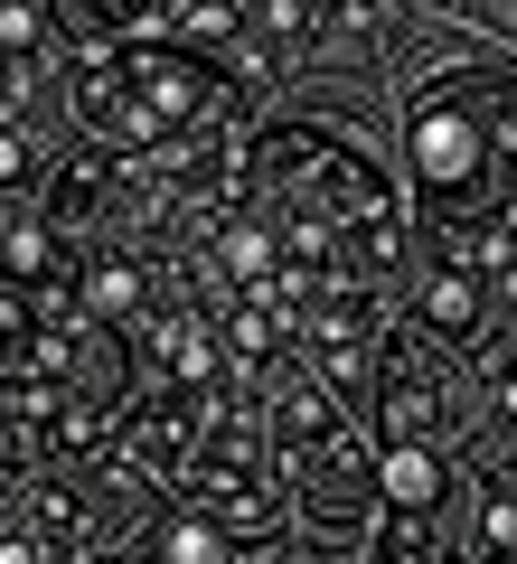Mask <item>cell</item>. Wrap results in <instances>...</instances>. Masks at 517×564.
I'll list each match as a JSON object with an SVG mask.
<instances>
[{
  "label": "cell",
  "instance_id": "1",
  "mask_svg": "<svg viewBox=\"0 0 517 564\" xmlns=\"http://www.w3.org/2000/svg\"><path fill=\"white\" fill-rule=\"evenodd\" d=\"M226 104V66H207L198 47H160V39H114L76 66V113L122 151H160V141L198 132Z\"/></svg>",
  "mask_w": 517,
  "mask_h": 564
},
{
  "label": "cell",
  "instance_id": "2",
  "mask_svg": "<svg viewBox=\"0 0 517 564\" xmlns=\"http://www.w3.org/2000/svg\"><path fill=\"white\" fill-rule=\"evenodd\" d=\"M273 462L311 527H348L358 508H377V462L358 452L338 395L311 377H282V395H273Z\"/></svg>",
  "mask_w": 517,
  "mask_h": 564
},
{
  "label": "cell",
  "instance_id": "3",
  "mask_svg": "<svg viewBox=\"0 0 517 564\" xmlns=\"http://www.w3.org/2000/svg\"><path fill=\"white\" fill-rule=\"evenodd\" d=\"M405 151H414V188H423L433 217H461V207L489 188L498 113H489V95L471 85V66H452L442 85L414 95V113H405Z\"/></svg>",
  "mask_w": 517,
  "mask_h": 564
},
{
  "label": "cell",
  "instance_id": "4",
  "mask_svg": "<svg viewBox=\"0 0 517 564\" xmlns=\"http://www.w3.org/2000/svg\"><path fill=\"white\" fill-rule=\"evenodd\" d=\"M377 433L386 443H433L442 433V358H433V329H396L386 339V358H377Z\"/></svg>",
  "mask_w": 517,
  "mask_h": 564
},
{
  "label": "cell",
  "instance_id": "5",
  "mask_svg": "<svg viewBox=\"0 0 517 564\" xmlns=\"http://www.w3.org/2000/svg\"><path fill=\"white\" fill-rule=\"evenodd\" d=\"M452 499V462L433 443H386L377 452V508L386 518H442Z\"/></svg>",
  "mask_w": 517,
  "mask_h": 564
},
{
  "label": "cell",
  "instance_id": "6",
  "mask_svg": "<svg viewBox=\"0 0 517 564\" xmlns=\"http://www.w3.org/2000/svg\"><path fill=\"white\" fill-rule=\"evenodd\" d=\"M480 302H489V282H480L471 263H452V254H442V273L423 282V302H414V321L433 329V339H471V329H480Z\"/></svg>",
  "mask_w": 517,
  "mask_h": 564
},
{
  "label": "cell",
  "instance_id": "7",
  "mask_svg": "<svg viewBox=\"0 0 517 564\" xmlns=\"http://www.w3.org/2000/svg\"><path fill=\"white\" fill-rule=\"evenodd\" d=\"M217 263L245 282V292H263V282L282 273V226L273 217H226L217 226Z\"/></svg>",
  "mask_w": 517,
  "mask_h": 564
},
{
  "label": "cell",
  "instance_id": "8",
  "mask_svg": "<svg viewBox=\"0 0 517 564\" xmlns=\"http://www.w3.org/2000/svg\"><path fill=\"white\" fill-rule=\"evenodd\" d=\"M151 564H236V536L189 508V518H160L151 527Z\"/></svg>",
  "mask_w": 517,
  "mask_h": 564
},
{
  "label": "cell",
  "instance_id": "9",
  "mask_svg": "<svg viewBox=\"0 0 517 564\" xmlns=\"http://www.w3.org/2000/svg\"><path fill=\"white\" fill-rule=\"evenodd\" d=\"M480 555L489 564L517 555V489L498 480V470H480Z\"/></svg>",
  "mask_w": 517,
  "mask_h": 564
},
{
  "label": "cell",
  "instance_id": "10",
  "mask_svg": "<svg viewBox=\"0 0 517 564\" xmlns=\"http://www.w3.org/2000/svg\"><path fill=\"white\" fill-rule=\"evenodd\" d=\"M76 292H85L95 321H132V311H141V273H132V263H85Z\"/></svg>",
  "mask_w": 517,
  "mask_h": 564
},
{
  "label": "cell",
  "instance_id": "11",
  "mask_svg": "<svg viewBox=\"0 0 517 564\" xmlns=\"http://www.w3.org/2000/svg\"><path fill=\"white\" fill-rule=\"evenodd\" d=\"M377 564H452V545H442V518H386Z\"/></svg>",
  "mask_w": 517,
  "mask_h": 564
},
{
  "label": "cell",
  "instance_id": "12",
  "mask_svg": "<svg viewBox=\"0 0 517 564\" xmlns=\"http://www.w3.org/2000/svg\"><path fill=\"white\" fill-rule=\"evenodd\" d=\"M57 29H47L39 0H0V57H29V47H47Z\"/></svg>",
  "mask_w": 517,
  "mask_h": 564
},
{
  "label": "cell",
  "instance_id": "13",
  "mask_svg": "<svg viewBox=\"0 0 517 564\" xmlns=\"http://www.w3.org/2000/svg\"><path fill=\"white\" fill-rule=\"evenodd\" d=\"M255 20L273 29V39H311V29H320V0H255Z\"/></svg>",
  "mask_w": 517,
  "mask_h": 564
},
{
  "label": "cell",
  "instance_id": "14",
  "mask_svg": "<svg viewBox=\"0 0 517 564\" xmlns=\"http://www.w3.org/2000/svg\"><path fill=\"white\" fill-rule=\"evenodd\" d=\"M39 180V141L29 132H0V188H29Z\"/></svg>",
  "mask_w": 517,
  "mask_h": 564
},
{
  "label": "cell",
  "instance_id": "15",
  "mask_svg": "<svg viewBox=\"0 0 517 564\" xmlns=\"http://www.w3.org/2000/svg\"><path fill=\"white\" fill-rule=\"evenodd\" d=\"M160 10H170V0H95V20L114 29V39H132V29H151Z\"/></svg>",
  "mask_w": 517,
  "mask_h": 564
},
{
  "label": "cell",
  "instance_id": "16",
  "mask_svg": "<svg viewBox=\"0 0 517 564\" xmlns=\"http://www.w3.org/2000/svg\"><path fill=\"white\" fill-rule=\"evenodd\" d=\"M0 564H57V545L39 527H0Z\"/></svg>",
  "mask_w": 517,
  "mask_h": 564
},
{
  "label": "cell",
  "instance_id": "17",
  "mask_svg": "<svg viewBox=\"0 0 517 564\" xmlns=\"http://www.w3.org/2000/svg\"><path fill=\"white\" fill-rule=\"evenodd\" d=\"M0 104H10V66H0Z\"/></svg>",
  "mask_w": 517,
  "mask_h": 564
}]
</instances>
